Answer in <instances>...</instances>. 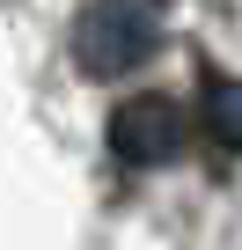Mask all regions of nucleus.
<instances>
[{"mask_svg":"<svg viewBox=\"0 0 242 250\" xmlns=\"http://www.w3.org/2000/svg\"><path fill=\"white\" fill-rule=\"evenodd\" d=\"M162 44L147 0H88L74 15V66L88 81H125L132 66H147Z\"/></svg>","mask_w":242,"mask_h":250,"instance_id":"f257e3e1","label":"nucleus"},{"mask_svg":"<svg viewBox=\"0 0 242 250\" xmlns=\"http://www.w3.org/2000/svg\"><path fill=\"white\" fill-rule=\"evenodd\" d=\"M110 155L125 169H162L184 155V110L169 96H125L110 110Z\"/></svg>","mask_w":242,"mask_h":250,"instance_id":"f03ea898","label":"nucleus"},{"mask_svg":"<svg viewBox=\"0 0 242 250\" xmlns=\"http://www.w3.org/2000/svg\"><path fill=\"white\" fill-rule=\"evenodd\" d=\"M205 125H213V147H235L242 155V81H220L205 96Z\"/></svg>","mask_w":242,"mask_h":250,"instance_id":"7ed1b4c3","label":"nucleus"}]
</instances>
